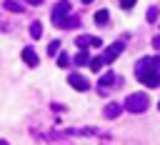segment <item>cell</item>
<instances>
[{
  "mask_svg": "<svg viewBox=\"0 0 160 145\" xmlns=\"http://www.w3.org/2000/svg\"><path fill=\"white\" fill-rule=\"evenodd\" d=\"M122 105H125V110H128V112H135V115H138V112H145V110H148L150 100H148V95H145V92H132V95H128V98H125V102H122Z\"/></svg>",
  "mask_w": 160,
  "mask_h": 145,
  "instance_id": "6da1fadb",
  "label": "cell"
},
{
  "mask_svg": "<svg viewBox=\"0 0 160 145\" xmlns=\"http://www.w3.org/2000/svg\"><path fill=\"white\" fill-rule=\"evenodd\" d=\"M135 78L148 88H158L160 85V70H155V68H135Z\"/></svg>",
  "mask_w": 160,
  "mask_h": 145,
  "instance_id": "7a4b0ae2",
  "label": "cell"
},
{
  "mask_svg": "<svg viewBox=\"0 0 160 145\" xmlns=\"http://www.w3.org/2000/svg\"><path fill=\"white\" fill-rule=\"evenodd\" d=\"M70 12H72V5H70V0H60L55 8H52V15H50V20L60 28L68 18H70Z\"/></svg>",
  "mask_w": 160,
  "mask_h": 145,
  "instance_id": "3957f363",
  "label": "cell"
},
{
  "mask_svg": "<svg viewBox=\"0 0 160 145\" xmlns=\"http://www.w3.org/2000/svg\"><path fill=\"white\" fill-rule=\"evenodd\" d=\"M122 50H125V40H122V38H120V40H115L112 45H108V48L102 50V60H105V65H110L112 60H118Z\"/></svg>",
  "mask_w": 160,
  "mask_h": 145,
  "instance_id": "277c9868",
  "label": "cell"
},
{
  "mask_svg": "<svg viewBox=\"0 0 160 145\" xmlns=\"http://www.w3.org/2000/svg\"><path fill=\"white\" fill-rule=\"evenodd\" d=\"M68 82H70L75 90H80V92L90 90V80H88L85 75H80V72H70V75H68Z\"/></svg>",
  "mask_w": 160,
  "mask_h": 145,
  "instance_id": "5b68a950",
  "label": "cell"
},
{
  "mask_svg": "<svg viewBox=\"0 0 160 145\" xmlns=\"http://www.w3.org/2000/svg\"><path fill=\"white\" fill-rule=\"evenodd\" d=\"M75 45H78L80 50H88L90 45H92V48H100L102 42H100V38H90V35H78V38H75Z\"/></svg>",
  "mask_w": 160,
  "mask_h": 145,
  "instance_id": "8992f818",
  "label": "cell"
},
{
  "mask_svg": "<svg viewBox=\"0 0 160 145\" xmlns=\"http://www.w3.org/2000/svg\"><path fill=\"white\" fill-rule=\"evenodd\" d=\"M122 108H125V105H120V102H108V105H105V110H102V115H105L108 120H115V118H120Z\"/></svg>",
  "mask_w": 160,
  "mask_h": 145,
  "instance_id": "52a82bcc",
  "label": "cell"
},
{
  "mask_svg": "<svg viewBox=\"0 0 160 145\" xmlns=\"http://www.w3.org/2000/svg\"><path fill=\"white\" fill-rule=\"evenodd\" d=\"M22 60H25V62H28L30 68H38V62H40V58H38L35 48H30V45H28V48L22 50Z\"/></svg>",
  "mask_w": 160,
  "mask_h": 145,
  "instance_id": "ba28073f",
  "label": "cell"
},
{
  "mask_svg": "<svg viewBox=\"0 0 160 145\" xmlns=\"http://www.w3.org/2000/svg\"><path fill=\"white\" fill-rule=\"evenodd\" d=\"M112 80H115V75H112L110 70H108L105 75H100V80H98V88H100V92H102V95H105V92H110V82H112Z\"/></svg>",
  "mask_w": 160,
  "mask_h": 145,
  "instance_id": "9c48e42d",
  "label": "cell"
},
{
  "mask_svg": "<svg viewBox=\"0 0 160 145\" xmlns=\"http://www.w3.org/2000/svg\"><path fill=\"white\" fill-rule=\"evenodd\" d=\"M135 68H155V70H160V58H152V55L140 58V60L135 62Z\"/></svg>",
  "mask_w": 160,
  "mask_h": 145,
  "instance_id": "30bf717a",
  "label": "cell"
},
{
  "mask_svg": "<svg viewBox=\"0 0 160 145\" xmlns=\"http://www.w3.org/2000/svg\"><path fill=\"white\" fill-rule=\"evenodd\" d=\"M30 38H32V40L42 38V22H40V20H35V22L30 25Z\"/></svg>",
  "mask_w": 160,
  "mask_h": 145,
  "instance_id": "8fae6325",
  "label": "cell"
},
{
  "mask_svg": "<svg viewBox=\"0 0 160 145\" xmlns=\"http://www.w3.org/2000/svg\"><path fill=\"white\" fill-rule=\"evenodd\" d=\"M90 60H92V58H90L88 50H80V52L75 55V65H90Z\"/></svg>",
  "mask_w": 160,
  "mask_h": 145,
  "instance_id": "7c38bea8",
  "label": "cell"
},
{
  "mask_svg": "<svg viewBox=\"0 0 160 145\" xmlns=\"http://www.w3.org/2000/svg\"><path fill=\"white\" fill-rule=\"evenodd\" d=\"M5 10H10V12H22L25 8H22V2H18V0H5Z\"/></svg>",
  "mask_w": 160,
  "mask_h": 145,
  "instance_id": "4fadbf2b",
  "label": "cell"
},
{
  "mask_svg": "<svg viewBox=\"0 0 160 145\" xmlns=\"http://www.w3.org/2000/svg\"><path fill=\"white\" fill-rule=\"evenodd\" d=\"M108 20H110V12H108V10H98V12H95V22H98V25H105Z\"/></svg>",
  "mask_w": 160,
  "mask_h": 145,
  "instance_id": "5bb4252c",
  "label": "cell"
},
{
  "mask_svg": "<svg viewBox=\"0 0 160 145\" xmlns=\"http://www.w3.org/2000/svg\"><path fill=\"white\" fill-rule=\"evenodd\" d=\"M78 25H80V20H78L75 15H70V18H68V20H65L60 28H78Z\"/></svg>",
  "mask_w": 160,
  "mask_h": 145,
  "instance_id": "9a60e30c",
  "label": "cell"
},
{
  "mask_svg": "<svg viewBox=\"0 0 160 145\" xmlns=\"http://www.w3.org/2000/svg\"><path fill=\"white\" fill-rule=\"evenodd\" d=\"M58 50H60V42H58V40H50V45H48V55H58Z\"/></svg>",
  "mask_w": 160,
  "mask_h": 145,
  "instance_id": "2e32d148",
  "label": "cell"
},
{
  "mask_svg": "<svg viewBox=\"0 0 160 145\" xmlns=\"http://www.w3.org/2000/svg\"><path fill=\"white\" fill-rule=\"evenodd\" d=\"M102 65H105V60H102V55H100V58H92V60H90V68H92V70H100Z\"/></svg>",
  "mask_w": 160,
  "mask_h": 145,
  "instance_id": "e0dca14e",
  "label": "cell"
},
{
  "mask_svg": "<svg viewBox=\"0 0 160 145\" xmlns=\"http://www.w3.org/2000/svg\"><path fill=\"white\" fill-rule=\"evenodd\" d=\"M58 65H60V68H68V65H70V58H68L65 52H60V55H58Z\"/></svg>",
  "mask_w": 160,
  "mask_h": 145,
  "instance_id": "ac0fdd59",
  "label": "cell"
},
{
  "mask_svg": "<svg viewBox=\"0 0 160 145\" xmlns=\"http://www.w3.org/2000/svg\"><path fill=\"white\" fill-rule=\"evenodd\" d=\"M148 20H150V22H155V20H158V8H155V5H152V8H148Z\"/></svg>",
  "mask_w": 160,
  "mask_h": 145,
  "instance_id": "d6986e66",
  "label": "cell"
},
{
  "mask_svg": "<svg viewBox=\"0 0 160 145\" xmlns=\"http://www.w3.org/2000/svg\"><path fill=\"white\" fill-rule=\"evenodd\" d=\"M135 2H138V0H120V8H122V10H130Z\"/></svg>",
  "mask_w": 160,
  "mask_h": 145,
  "instance_id": "ffe728a7",
  "label": "cell"
},
{
  "mask_svg": "<svg viewBox=\"0 0 160 145\" xmlns=\"http://www.w3.org/2000/svg\"><path fill=\"white\" fill-rule=\"evenodd\" d=\"M152 48H155V50H160V35H155V38H152Z\"/></svg>",
  "mask_w": 160,
  "mask_h": 145,
  "instance_id": "44dd1931",
  "label": "cell"
},
{
  "mask_svg": "<svg viewBox=\"0 0 160 145\" xmlns=\"http://www.w3.org/2000/svg\"><path fill=\"white\" fill-rule=\"evenodd\" d=\"M25 2H28V5H40L42 0H25Z\"/></svg>",
  "mask_w": 160,
  "mask_h": 145,
  "instance_id": "7402d4cb",
  "label": "cell"
},
{
  "mask_svg": "<svg viewBox=\"0 0 160 145\" xmlns=\"http://www.w3.org/2000/svg\"><path fill=\"white\" fill-rule=\"evenodd\" d=\"M0 145H10V142H8V140H0Z\"/></svg>",
  "mask_w": 160,
  "mask_h": 145,
  "instance_id": "603a6c76",
  "label": "cell"
},
{
  "mask_svg": "<svg viewBox=\"0 0 160 145\" xmlns=\"http://www.w3.org/2000/svg\"><path fill=\"white\" fill-rule=\"evenodd\" d=\"M80 2H85V5H88V2H92V0H80Z\"/></svg>",
  "mask_w": 160,
  "mask_h": 145,
  "instance_id": "cb8c5ba5",
  "label": "cell"
},
{
  "mask_svg": "<svg viewBox=\"0 0 160 145\" xmlns=\"http://www.w3.org/2000/svg\"><path fill=\"white\" fill-rule=\"evenodd\" d=\"M158 108H160V102H158Z\"/></svg>",
  "mask_w": 160,
  "mask_h": 145,
  "instance_id": "d4e9b609",
  "label": "cell"
}]
</instances>
